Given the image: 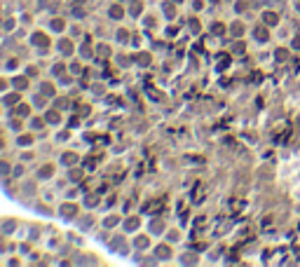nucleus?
Segmentation results:
<instances>
[{"label":"nucleus","mask_w":300,"mask_h":267,"mask_svg":"<svg viewBox=\"0 0 300 267\" xmlns=\"http://www.w3.org/2000/svg\"><path fill=\"white\" fill-rule=\"evenodd\" d=\"M108 14H110L113 19H122V16H124V12H122V7H120V5H110Z\"/></svg>","instance_id":"1"},{"label":"nucleus","mask_w":300,"mask_h":267,"mask_svg":"<svg viewBox=\"0 0 300 267\" xmlns=\"http://www.w3.org/2000/svg\"><path fill=\"white\" fill-rule=\"evenodd\" d=\"M33 143V136H19L16 138V145H21V148H26V145Z\"/></svg>","instance_id":"2"},{"label":"nucleus","mask_w":300,"mask_h":267,"mask_svg":"<svg viewBox=\"0 0 300 267\" xmlns=\"http://www.w3.org/2000/svg\"><path fill=\"white\" fill-rule=\"evenodd\" d=\"M45 122H47V120H42V117H33V120H31V127H33V129H42V127H45Z\"/></svg>","instance_id":"3"},{"label":"nucleus","mask_w":300,"mask_h":267,"mask_svg":"<svg viewBox=\"0 0 300 267\" xmlns=\"http://www.w3.org/2000/svg\"><path fill=\"white\" fill-rule=\"evenodd\" d=\"M61 162H63V164H75V162H78V155H70V152H68V155L61 157Z\"/></svg>","instance_id":"4"},{"label":"nucleus","mask_w":300,"mask_h":267,"mask_svg":"<svg viewBox=\"0 0 300 267\" xmlns=\"http://www.w3.org/2000/svg\"><path fill=\"white\" fill-rule=\"evenodd\" d=\"M59 49H61V54H70V42L68 40H61L59 42Z\"/></svg>","instance_id":"5"},{"label":"nucleus","mask_w":300,"mask_h":267,"mask_svg":"<svg viewBox=\"0 0 300 267\" xmlns=\"http://www.w3.org/2000/svg\"><path fill=\"white\" fill-rule=\"evenodd\" d=\"M12 85H14V89H26V77H21V80L16 77V80L12 82Z\"/></svg>","instance_id":"6"},{"label":"nucleus","mask_w":300,"mask_h":267,"mask_svg":"<svg viewBox=\"0 0 300 267\" xmlns=\"http://www.w3.org/2000/svg\"><path fill=\"white\" fill-rule=\"evenodd\" d=\"M45 120H47V122H61V117H59V112H47V117H45Z\"/></svg>","instance_id":"7"},{"label":"nucleus","mask_w":300,"mask_h":267,"mask_svg":"<svg viewBox=\"0 0 300 267\" xmlns=\"http://www.w3.org/2000/svg\"><path fill=\"white\" fill-rule=\"evenodd\" d=\"M164 16L167 19H174V5H164Z\"/></svg>","instance_id":"8"},{"label":"nucleus","mask_w":300,"mask_h":267,"mask_svg":"<svg viewBox=\"0 0 300 267\" xmlns=\"http://www.w3.org/2000/svg\"><path fill=\"white\" fill-rule=\"evenodd\" d=\"M61 28H63V21H61V19H56V21H52V31H61Z\"/></svg>","instance_id":"9"},{"label":"nucleus","mask_w":300,"mask_h":267,"mask_svg":"<svg viewBox=\"0 0 300 267\" xmlns=\"http://www.w3.org/2000/svg\"><path fill=\"white\" fill-rule=\"evenodd\" d=\"M70 73L78 75V73H80V63H75V61H73V63H70Z\"/></svg>","instance_id":"10"},{"label":"nucleus","mask_w":300,"mask_h":267,"mask_svg":"<svg viewBox=\"0 0 300 267\" xmlns=\"http://www.w3.org/2000/svg\"><path fill=\"white\" fill-rule=\"evenodd\" d=\"M49 173H52V166H45V169L40 171V176H49Z\"/></svg>","instance_id":"11"},{"label":"nucleus","mask_w":300,"mask_h":267,"mask_svg":"<svg viewBox=\"0 0 300 267\" xmlns=\"http://www.w3.org/2000/svg\"><path fill=\"white\" fill-rule=\"evenodd\" d=\"M7 171H10V166H7L5 162H0V173H7Z\"/></svg>","instance_id":"12"},{"label":"nucleus","mask_w":300,"mask_h":267,"mask_svg":"<svg viewBox=\"0 0 300 267\" xmlns=\"http://www.w3.org/2000/svg\"><path fill=\"white\" fill-rule=\"evenodd\" d=\"M5 85H7V82H5V80H0V89H5Z\"/></svg>","instance_id":"13"},{"label":"nucleus","mask_w":300,"mask_h":267,"mask_svg":"<svg viewBox=\"0 0 300 267\" xmlns=\"http://www.w3.org/2000/svg\"><path fill=\"white\" fill-rule=\"evenodd\" d=\"M176 2H181V0H176Z\"/></svg>","instance_id":"14"}]
</instances>
